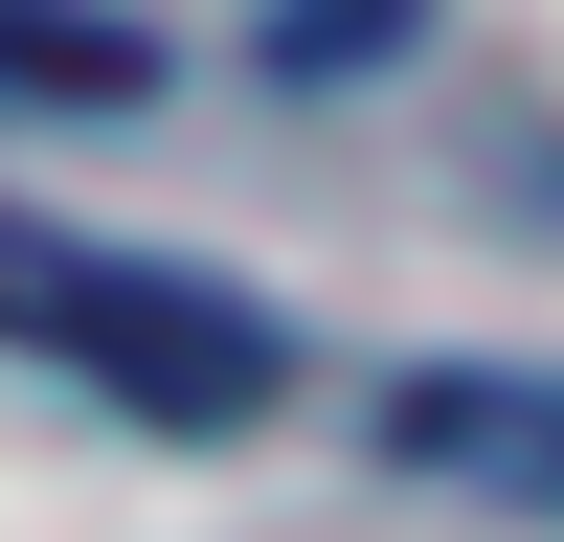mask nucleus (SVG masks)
<instances>
[{
    "mask_svg": "<svg viewBox=\"0 0 564 542\" xmlns=\"http://www.w3.org/2000/svg\"><path fill=\"white\" fill-rule=\"evenodd\" d=\"M0 361H45V384L135 406V430H249V406L294 384L271 294L159 271V249H90V226H45V204H0Z\"/></svg>",
    "mask_w": 564,
    "mask_h": 542,
    "instance_id": "f257e3e1",
    "label": "nucleus"
},
{
    "mask_svg": "<svg viewBox=\"0 0 564 542\" xmlns=\"http://www.w3.org/2000/svg\"><path fill=\"white\" fill-rule=\"evenodd\" d=\"M384 452H430V475H542L564 497V406H520V384H406Z\"/></svg>",
    "mask_w": 564,
    "mask_h": 542,
    "instance_id": "f03ea898",
    "label": "nucleus"
},
{
    "mask_svg": "<svg viewBox=\"0 0 564 542\" xmlns=\"http://www.w3.org/2000/svg\"><path fill=\"white\" fill-rule=\"evenodd\" d=\"M0 68H23V90H135V23H45V0H0Z\"/></svg>",
    "mask_w": 564,
    "mask_h": 542,
    "instance_id": "7ed1b4c3",
    "label": "nucleus"
},
{
    "mask_svg": "<svg viewBox=\"0 0 564 542\" xmlns=\"http://www.w3.org/2000/svg\"><path fill=\"white\" fill-rule=\"evenodd\" d=\"M406 0H271V68H384Z\"/></svg>",
    "mask_w": 564,
    "mask_h": 542,
    "instance_id": "20e7f679",
    "label": "nucleus"
}]
</instances>
